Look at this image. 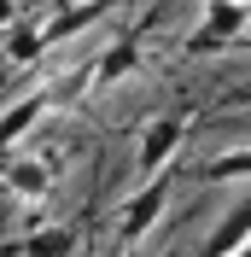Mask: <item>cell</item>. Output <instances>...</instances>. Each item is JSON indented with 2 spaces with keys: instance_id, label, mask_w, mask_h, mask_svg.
I'll use <instances>...</instances> for the list:
<instances>
[{
  "instance_id": "obj_14",
  "label": "cell",
  "mask_w": 251,
  "mask_h": 257,
  "mask_svg": "<svg viewBox=\"0 0 251 257\" xmlns=\"http://www.w3.org/2000/svg\"><path fill=\"white\" fill-rule=\"evenodd\" d=\"M123 257H146V251H123Z\"/></svg>"
},
{
  "instance_id": "obj_2",
  "label": "cell",
  "mask_w": 251,
  "mask_h": 257,
  "mask_svg": "<svg viewBox=\"0 0 251 257\" xmlns=\"http://www.w3.org/2000/svg\"><path fill=\"white\" fill-rule=\"evenodd\" d=\"M181 141H187V117H175V111L152 117V123L141 128V146H135V170H141L146 181L164 176V164L181 152Z\"/></svg>"
},
{
  "instance_id": "obj_11",
  "label": "cell",
  "mask_w": 251,
  "mask_h": 257,
  "mask_svg": "<svg viewBox=\"0 0 251 257\" xmlns=\"http://www.w3.org/2000/svg\"><path fill=\"white\" fill-rule=\"evenodd\" d=\"M12 24H18V0H0V35L12 30Z\"/></svg>"
},
{
  "instance_id": "obj_9",
  "label": "cell",
  "mask_w": 251,
  "mask_h": 257,
  "mask_svg": "<svg viewBox=\"0 0 251 257\" xmlns=\"http://www.w3.org/2000/svg\"><path fill=\"white\" fill-rule=\"evenodd\" d=\"M41 53H47V35H41V24L18 18L12 30H6V64H35Z\"/></svg>"
},
{
  "instance_id": "obj_12",
  "label": "cell",
  "mask_w": 251,
  "mask_h": 257,
  "mask_svg": "<svg viewBox=\"0 0 251 257\" xmlns=\"http://www.w3.org/2000/svg\"><path fill=\"white\" fill-rule=\"evenodd\" d=\"M0 257H24V245H0Z\"/></svg>"
},
{
  "instance_id": "obj_8",
  "label": "cell",
  "mask_w": 251,
  "mask_h": 257,
  "mask_svg": "<svg viewBox=\"0 0 251 257\" xmlns=\"http://www.w3.org/2000/svg\"><path fill=\"white\" fill-rule=\"evenodd\" d=\"M18 245H24V257H70V251H76V228L47 222V228H30Z\"/></svg>"
},
{
  "instance_id": "obj_5",
  "label": "cell",
  "mask_w": 251,
  "mask_h": 257,
  "mask_svg": "<svg viewBox=\"0 0 251 257\" xmlns=\"http://www.w3.org/2000/svg\"><path fill=\"white\" fill-rule=\"evenodd\" d=\"M245 245H251V199L216 222V234L204 240V251H199V257H234V251H245Z\"/></svg>"
},
{
  "instance_id": "obj_1",
  "label": "cell",
  "mask_w": 251,
  "mask_h": 257,
  "mask_svg": "<svg viewBox=\"0 0 251 257\" xmlns=\"http://www.w3.org/2000/svg\"><path fill=\"white\" fill-rule=\"evenodd\" d=\"M245 24H251V0H204V12H199V35L187 41V53L234 47V41H245Z\"/></svg>"
},
{
  "instance_id": "obj_3",
  "label": "cell",
  "mask_w": 251,
  "mask_h": 257,
  "mask_svg": "<svg viewBox=\"0 0 251 257\" xmlns=\"http://www.w3.org/2000/svg\"><path fill=\"white\" fill-rule=\"evenodd\" d=\"M164 210H170V181H164V176H152V181H146V187L135 193L123 210H117V234L135 245L141 234H152V228H158V216H164Z\"/></svg>"
},
{
  "instance_id": "obj_15",
  "label": "cell",
  "mask_w": 251,
  "mask_h": 257,
  "mask_svg": "<svg viewBox=\"0 0 251 257\" xmlns=\"http://www.w3.org/2000/svg\"><path fill=\"white\" fill-rule=\"evenodd\" d=\"M245 47H251V35H245Z\"/></svg>"
},
{
  "instance_id": "obj_7",
  "label": "cell",
  "mask_w": 251,
  "mask_h": 257,
  "mask_svg": "<svg viewBox=\"0 0 251 257\" xmlns=\"http://www.w3.org/2000/svg\"><path fill=\"white\" fill-rule=\"evenodd\" d=\"M135 64H141V30L117 35V41H111V47L94 59V82H99V88H111V82H117V76H129Z\"/></svg>"
},
{
  "instance_id": "obj_13",
  "label": "cell",
  "mask_w": 251,
  "mask_h": 257,
  "mask_svg": "<svg viewBox=\"0 0 251 257\" xmlns=\"http://www.w3.org/2000/svg\"><path fill=\"white\" fill-rule=\"evenodd\" d=\"M59 6H76V0H53V12H59Z\"/></svg>"
},
{
  "instance_id": "obj_10",
  "label": "cell",
  "mask_w": 251,
  "mask_h": 257,
  "mask_svg": "<svg viewBox=\"0 0 251 257\" xmlns=\"http://www.w3.org/2000/svg\"><path fill=\"white\" fill-rule=\"evenodd\" d=\"M251 176V146H239V152H222V158L204 164V181H239Z\"/></svg>"
},
{
  "instance_id": "obj_6",
  "label": "cell",
  "mask_w": 251,
  "mask_h": 257,
  "mask_svg": "<svg viewBox=\"0 0 251 257\" xmlns=\"http://www.w3.org/2000/svg\"><path fill=\"white\" fill-rule=\"evenodd\" d=\"M41 117H47V94H24L18 105H6V111H0V152H12Z\"/></svg>"
},
{
  "instance_id": "obj_4",
  "label": "cell",
  "mask_w": 251,
  "mask_h": 257,
  "mask_svg": "<svg viewBox=\"0 0 251 257\" xmlns=\"http://www.w3.org/2000/svg\"><path fill=\"white\" fill-rule=\"evenodd\" d=\"M53 176H59L53 158H18L12 170H6V193H12V199H47Z\"/></svg>"
}]
</instances>
